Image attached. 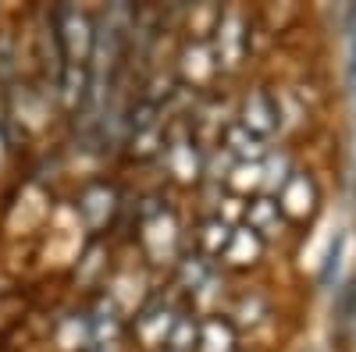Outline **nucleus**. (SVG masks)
<instances>
[{
    "instance_id": "nucleus-1",
    "label": "nucleus",
    "mask_w": 356,
    "mask_h": 352,
    "mask_svg": "<svg viewBox=\"0 0 356 352\" xmlns=\"http://www.w3.org/2000/svg\"><path fill=\"white\" fill-rule=\"evenodd\" d=\"M257 253H260V235H257L253 228H243V231L228 235V260L246 263V260H253Z\"/></svg>"
},
{
    "instance_id": "nucleus-2",
    "label": "nucleus",
    "mask_w": 356,
    "mask_h": 352,
    "mask_svg": "<svg viewBox=\"0 0 356 352\" xmlns=\"http://www.w3.org/2000/svg\"><path fill=\"white\" fill-rule=\"evenodd\" d=\"M228 153L232 157H260V139L246 125H232L228 128Z\"/></svg>"
},
{
    "instance_id": "nucleus-3",
    "label": "nucleus",
    "mask_w": 356,
    "mask_h": 352,
    "mask_svg": "<svg viewBox=\"0 0 356 352\" xmlns=\"http://www.w3.org/2000/svg\"><path fill=\"white\" fill-rule=\"evenodd\" d=\"M253 110H246V128H253V135L257 132H271L275 128V107L264 100V93H253ZM246 103V107H250Z\"/></svg>"
},
{
    "instance_id": "nucleus-4",
    "label": "nucleus",
    "mask_w": 356,
    "mask_h": 352,
    "mask_svg": "<svg viewBox=\"0 0 356 352\" xmlns=\"http://www.w3.org/2000/svg\"><path fill=\"white\" fill-rule=\"evenodd\" d=\"M250 224H253V231H260V235H271V228L278 224V203L257 199L253 207H250Z\"/></svg>"
},
{
    "instance_id": "nucleus-5",
    "label": "nucleus",
    "mask_w": 356,
    "mask_h": 352,
    "mask_svg": "<svg viewBox=\"0 0 356 352\" xmlns=\"http://www.w3.org/2000/svg\"><path fill=\"white\" fill-rule=\"evenodd\" d=\"M203 352H228L232 349V331L228 324H221V320H207L203 324Z\"/></svg>"
},
{
    "instance_id": "nucleus-6",
    "label": "nucleus",
    "mask_w": 356,
    "mask_h": 352,
    "mask_svg": "<svg viewBox=\"0 0 356 352\" xmlns=\"http://www.w3.org/2000/svg\"><path fill=\"white\" fill-rule=\"evenodd\" d=\"M193 342H196V324H193V320H178L175 331H171V338H168V345H171L175 352H189Z\"/></svg>"
},
{
    "instance_id": "nucleus-7",
    "label": "nucleus",
    "mask_w": 356,
    "mask_h": 352,
    "mask_svg": "<svg viewBox=\"0 0 356 352\" xmlns=\"http://www.w3.org/2000/svg\"><path fill=\"white\" fill-rule=\"evenodd\" d=\"M228 167H232V153L221 150V153H214V160H211V167H207V171H211V178H225Z\"/></svg>"
}]
</instances>
